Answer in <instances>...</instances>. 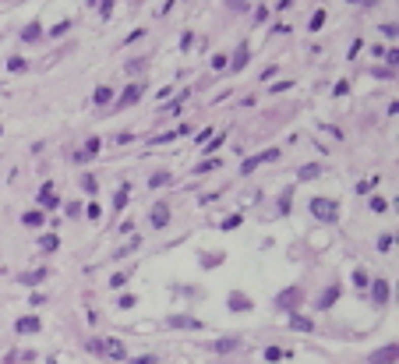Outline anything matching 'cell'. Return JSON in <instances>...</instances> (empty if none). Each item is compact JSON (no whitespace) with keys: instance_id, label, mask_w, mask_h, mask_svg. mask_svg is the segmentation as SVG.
<instances>
[{"instance_id":"obj_1","label":"cell","mask_w":399,"mask_h":364,"mask_svg":"<svg viewBox=\"0 0 399 364\" xmlns=\"http://www.w3.org/2000/svg\"><path fill=\"white\" fill-rule=\"evenodd\" d=\"M311 213L325 223H336L339 219V202H332V198H311Z\"/></svg>"},{"instance_id":"obj_2","label":"cell","mask_w":399,"mask_h":364,"mask_svg":"<svg viewBox=\"0 0 399 364\" xmlns=\"http://www.w3.org/2000/svg\"><path fill=\"white\" fill-rule=\"evenodd\" d=\"M269 159H279V148H265V152H258V156H251V159H244V166H240V177H247V173H254L261 163H269Z\"/></svg>"},{"instance_id":"obj_3","label":"cell","mask_w":399,"mask_h":364,"mask_svg":"<svg viewBox=\"0 0 399 364\" xmlns=\"http://www.w3.org/2000/svg\"><path fill=\"white\" fill-rule=\"evenodd\" d=\"M301 300H304V290H301V287H290V290H283V293H279V297H276L272 304H276L279 311H290V308H293V304H301Z\"/></svg>"},{"instance_id":"obj_4","label":"cell","mask_w":399,"mask_h":364,"mask_svg":"<svg viewBox=\"0 0 399 364\" xmlns=\"http://www.w3.org/2000/svg\"><path fill=\"white\" fill-rule=\"evenodd\" d=\"M39 329H43V322H39L36 315H25V318L14 322V332H21V336H32V332H39Z\"/></svg>"},{"instance_id":"obj_5","label":"cell","mask_w":399,"mask_h":364,"mask_svg":"<svg viewBox=\"0 0 399 364\" xmlns=\"http://www.w3.org/2000/svg\"><path fill=\"white\" fill-rule=\"evenodd\" d=\"M368 361H371V364H392V361H396V343H389L385 350H375Z\"/></svg>"},{"instance_id":"obj_6","label":"cell","mask_w":399,"mask_h":364,"mask_svg":"<svg viewBox=\"0 0 399 364\" xmlns=\"http://www.w3.org/2000/svg\"><path fill=\"white\" fill-rule=\"evenodd\" d=\"M138 99H142V85H127L124 96L117 99V106H131V103H138Z\"/></svg>"},{"instance_id":"obj_7","label":"cell","mask_w":399,"mask_h":364,"mask_svg":"<svg viewBox=\"0 0 399 364\" xmlns=\"http://www.w3.org/2000/svg\"><path fill=\"white\" fill-rule=\"evenodd\" d=\"M110 354V357H117V361H124L127 354H124V347H120V340H106V343H99V354Z\"/></svg>"},{"instance_id":"obj_8","label":"cell","mask_w":399,"mask_h":364,"mask_svg":"<svg viewBox=\"0 0 399 364\" xmlns=\"http://www.w3.org/2000/svg\"><path fill=\"white\" fill-rule=\"evenodd\" d=\"M371 297H375V304H385L389 300V283L385 280H375L371 283Z\"/></svg>"},{"instance_id":"obj_9","label":"cell","mask_w":399,"mask_h":364,"mask_svg":"<svg viewBox=\"0 0 399 364\" xmlns=\"http://www.w3.org/2000/svg\"><path fill=\"white\" fill-rule=\"evenodd\" d=\"M170 325H173V329H202V322H198V318H187V315H173Z\"/></svg>"},{"instance_id":"obj_10","label":"cell","mask_w":399,"mask_h":364,"mask_svg":"<svg viewBox=\"0 0 399 364\" xmlns=\"http://www.w3.org/2000/svg\"><path fill=\"white\" fill-rule=\"evenodd\" d=\"M297 177H301V180H318L321 166H318V163H308V166H301V170H297Z\"/></svg>"},{"instance_id":"obj_11","label":"cell","mask_w":399,"mask_h":364,"mask_svg":"<svg viewBox=\"0 0 399 364\" xmlns=\"http://www.w3.org/2000/svg\"><path fill=\"white\" fill-rule=\"evenodd\" d=\"M166 223H170V209H166V205H156V209H152V226L162 230Z\"/></svg>"},{"instance_id":"obj_12","label":"cell","mask_w":399,"mask_h":364,"mask_svg":"<svg viewBox=\"0 0 399 364\" xmlns=\"http://www.w3.org/2000/svg\"><path fill=\"white\" fill-rule=\"evenodd\" d=\"M39 36H43L39 21H32V25H25V28H21V39H25V43H39Z\"/></svg>"},{"instance_id":"obj_13","label":"cell","mask_w":399,"mask_h":364,"mask_svg":"<svg viewBox=\"0 0 399 364\" xmlns=\"http://www.w3.org/2000/svg\"><path fill=\"white\" fill-rule=\"evenodd\" d=\"M39 202H43V209H57V195H53V184H46V188L39 191Z\"/></svg>"},{"instance_id":"obj_14","label":"cell","mask_w":399,"mask_h":364,"mask_svg":"<svg viewBox=\"0 0 399 364\" xmlns=\"http://www.w3.org/2000/svg\"><path fill=\"white\" fill-rule=\"evenodd\" d=\"M127 195H131V184H120V188H117V195H113V209H117V213L127 205Z\"/></svg>"},{"instance_id":"obj_15","label":"cell","mask_w":399,"mask_h":364,"mask_svg":"<svg viewBox=\"0 0 399 364\" xmlns=\"http://www.w3.org/2000/svg\"><path fill=\"white\" fill-rule=\"evenodd\" d=\"M25 287H36V283H43L46 280V269H36V272H25V276H18Z\"/></svg>"},{"instance_id":"obj_16","label":"cell","mask_w":399,"mask_h":364,"mask_svg":"<svg viewBox=\"0 0 399 364\" xmlns=\"http://www.w3.org/2000/svg\"><path fill=\"white\" fill-rule=\"evenodd\" d=\"M290 329H297V332H311V329H315V322H311V318L293 315V318H290Z\"/></svg>"},{"instance_id":"obj_17","label":"cell","mask_w":399,"mask_h":364,"mask_svg":"<svg viewBox=\"0 0 399 364\" xmlns=\"http://www.w3.org/2000/svg\"><path fill=\"white\" fill-rule=\"evenodd\" d=\"M247 308H251V300L244 293H230V311H247Z\"/></svg>"},{"instance_id":"obj_18","label":"cell","mask_w":399,"mask_h":364,"mask_svg":"<svg viewBox=\"0 0 399 364\" xmlns=\"http://www.w3.org/2000/svg\"><path fill=\"white\" fill-rule=\"evenodd\" d=\"M92 99H95V103H99V106H106V103H113V88H106V85H99V88H95V96H92Z\"/></svg>"},{"instance_id":"obj_19","label":"cell","mask_w":399,"mask_h":364,"mask_svg":"<svg viewBox=\"0 0 399 364\" xmlns=\"http://www.w3.org/2000/svg\"><path fill=\"white\" fill-rule=\"evenodd\" d=\"M247 57H251V53H247V46H240V50H237V57H234V64H230V68H234V71H244Z\"/></svg>"},{"instance_id":"obj_20","label":"cell","mask_w":399,"mask_h":364,"mask_svg":"<svg viewBox=\"0 0 399 364\" xmlns=\"http://www.w3.org/2000/svg\"><path fill=\"white\" fill-rule=\"evenodd\" d=\"M234 347H237V340H234V336H226V340H216V343H212V350H219V354H226V350H234Z\"/></svg>"},{"instance_id":"obj_21","label":"cell","mask_w":399,"mask_h":364,"mask_svg":"<svg viewBox=\"0 0 399 364\" xmlns=\"http://www.w3.org/2000/svg\"><path fill=\"white\" fill-rule=\"evenodd\" d=\"M336 297H339V287H328V293L318 300V308H328V304H336Z\"/></svg>"},{"instance_id":"obj_22","label":"cell","mask_w":399,"mask_h":364,"mask_svg":"<svg viewBox=\"0 0 399 364\" xmlns=\"http://www.w3.org/2000/svg\"><path fill=\"white\" fill-rule=\"evenodd\" d=\"M219 262H223V255H202V265H205V269H216Z\"/></svg>"},{"instance_id":"obj_23","label":"cell","mask_w":399,"mask_h":364,"mask_svg":"<svg viewBox=\"0 0 399 364\" xmlns=\"http://www.w3.org/2000/svg\"><path fill=\"white\" fill-rule=\"evenodd\" d=\"M162 184H170V173H156V177L149 180V188H162Z\"/></svg>"},{"instance_id":"obj_24","label":"cell","mask_w":399,"mask_h":364,"mask_svg":"<svg viewBox=\"0 0 399 364\" xmlns=\"http://www.w3.org/2000/svg\"><path fill=\"white\" fill-rule=\"evenodd\" d=\"M321 25H325V11H315V18H311V32H318Z\"/></svg>"},{"instance_id":"obj_25","label":"cell","mask_w":399,"mask_h":364,"mask_svg":"<svg viewBox=\"0 0 399 364\" xmlns=\"http://www.w3.org/2000/svg\"><path fill=\"white\" fill-rule=\"evenodd\" d=\"M7 68H11V71H25V68H28V64H25V60H21V57H11V60H7Z\"/></svg>"},{"instance_id":"obj_26","label":"cell","mask_w":399,"mask_h":364,"mask_svg":"<svg viewBox=\"0 0 399 364\" xmlns=\"http://www.w3.org/2000/svg\"><path fill=\"white\" fill-rule=\"evenodd\" d=\"M353 283H357V287H368L371 280H368V272H364V269H357V272H353Z\"/></svg>"},{"instance_id":"obj_27","label":"cell","mask_w":399,"mask_h":364,"mask_svg":"<svg viewBox=\"0 0 399 364\" xmlns=\"http://www.w3.org/2000/svg\"><path fill=\"white\" fill-rule=\"evenodd\" d=\"M39 223H43V213H28L25 216V226H39Z\"/></svg>"},{"instance_id":"obj_28","label":"cell","mask_w":399,"mask_h":364,"mask_svg":"<svg viewBox=\"0 0 399 364\" xmlns=\"http://www.w3.org/2000/svg\"><path fill=\"white\" fill-rule=\"evenodd\" d=\"M371 209H375V213H385L389 202H385V198H371Z\"/></svg>"},{"instance_id":"obj_29","label":"cell","mask_w":399,"mask_h":364,"mask_svg":"<svg viewBox=\"0 0 399 364\" xmlns=\"http://www.w3.org/2000/svg\"><path fill=\"white\" fill-rule=\"evenodd\" d=\"M265 357H269V361H279V357H283V350H279V347H269V350H265Z\"/></svg>"},{"instance_id":"obj_30","label":"cell","mask_w":399,"mask_h":364,"mask_svg":"<svg viewBox=\"0 0 399 364\" xmlns=\"http://www.w3.org/2000/svg\"><path fill=\"white\" fill-rule=\"evenodd\" d=\"M212 68H216V71H223V68H226V57H223V53H216V60H212Z\"/></svg>"},{"instance_id":"obj_31","label":"cell","mask_w":399,"mask_h":364,"mask_svg":"<svg viewBox=\"0 0 399 364\" xmlns=\"http://www.w3.org/2000/svg\"><path fill=\"white\" fill-rule=\"evenodd\" d=\"M234 226H240V216H230L226 223H223V230H234Z\"/></svg>"},{"instance_id":"obj_32","label":"cell","mask_w":399,"mask_h":364,"mask_svg":"<svg viewBox=\"0 0 399 364\" xmlns=\"http://www.w3.org/2000/svg\"><path fill=\"white\" fill-rule=\"evenodd\" d=\"M99 11H103V18H106V14L113 11V0H103V4H99Z\"/></svg>"},{"instance_id":"obj_33","label":"cell","mask_w":399,"mask_h":364,"mask_svg":"<svg viewBox=\"0 0 399 364\" xmlns=\"http://www.w3.org/2000/svg\"><path fill=\"white\" fill-rule=\"evenodd\" d=\"M350 4H368V7H375L378 0H350Z\"/></svg>"}]
</instances>
